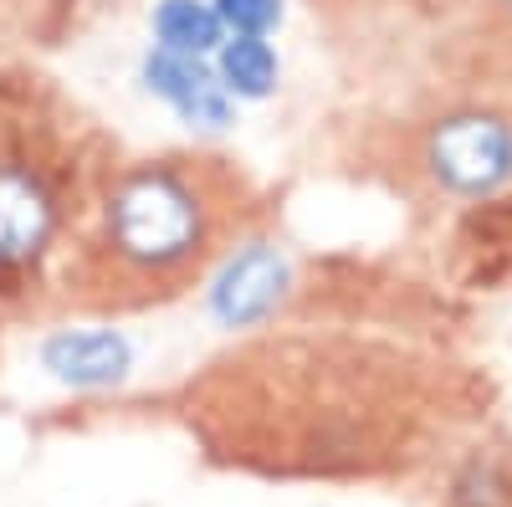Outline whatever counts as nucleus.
Returning a JSON list of instances; mask_svg holds the SVG:
<instances>
[{"mask_svg":"<svg viewBox=\"0 0 512 507\" xmlns=\"http://www.w3.org/2000/svg\"><path fill=\"white\" fill-rule=\"evenodd\" d=\"M41 364L72 390H108L134 369V349L113 328H62L41 344Z\"/></svg>","mask_w":512,"mask_h":507,"instance_id":"obj_7","label":"nucleus"},{"mask_svg":"<svg viewBox=\"0 0 512 507\" xmlns=\"http://www.w3.org/2000/svg\"><path fill=\"white\" fill-rule=\"evenodd\" d=\"M82 134L47 88L0 82V298L47 282L113 169H93Z\"/></svg>","mask_w":512,"mask_h":507,"instance_id":"obj_2","label":"nucleus"},{"mask_svg":"<svg viewBox=\"0 0 512 507\" xmlns=\"http://www.w3.org/2000/svg\"><path fill=\"white\" fill-rule=\"evenodd\" d=\"M400 190L425 205H482L512 185V88H456L400 123Z\"/></svg>","mask_w":512,"mask_h":507,"instance_id":"obj_3","label":"nucleus"},{"mask_svg":"<svg viewBox=\"0 0 512 507\" xmlns=\"http://www.w3.org/2000/svg\"><path fill=\"white\" fill-rule=\"evenodd\" d=\"M446 507H512V461L497 451L461 456L446 477Z\"/></svg>","mask_w":512,"mask_h":507,"instance_id":"obj_10","label":"nucleus"},{"mask_svg":"<svg viewBox=\"0 0 512 507\" xmlns=\"http://www.w3.org/2000/svg\"><path fill=\"white\" fill-rule=\"evenodd\" d=\"M226 36H272L282 26V0H210Z\"/></svg>","mask_w":512,"mask_h":507,"instance_id":"obj_11","label":"nucleus"},{"mask_svg":"<svg viewBox=\"0 0 512 507\" xmlns=\"http://www.w3.org/2000/svg\"><path fill=\"white\" fill-rule=\"evenodd\" d=\"M144 82H149V93H159L185 123H200V129H226L231 123V93L221 88L210 57H185V52L154 47L149 62H144Z\"/></svg>","mask_w":512,"mask_h":507,"instance_id":"obj_6","label":"nucleus"},{"mask_svg":"<svg viewBox=\"0 0 512 507\" xmlns=\"http://www.w3.org/2000/svg\"><path fill=\"white\" fill-rule=\"evenodd\" d=\"M221 267L226 272H221L216 292H210V308H216V318L226 328H256L282 308L287 267L267 241H241V251H231Z\"/></svg>","mask_w":512,"mask_h":507,"instance_id":"obj_4","label":"nucleus"},{"mask_svg":"<svg viewBox=\"0 0 512 507\" xmlns=\"http://www.w3.org/2000/svg\"><path fill=\"white\" fill-rule=\"evenodd\" d=\"M251 210L256 190L226 154L180 149L113 164L62 257V287L93 313L169 303L246 241Z\"/></svg>","mask_w":512,"mask_h":507,"instance_id":"obj_1","label":"nucleus"},{"mask_svg":"<svg viewBox=\"0 0 512 507\" xmlns=\"http://www.w3.org/2000/svg\"><path fill=\"white\" fill-rule=\"evenodd\" d=\"M456 88H512V0H472L451 47Z\"/></svg>","mask_w":512,"mask_h":507,"instance_id":"obj_5","label":"nucleus"},{"mask_svg":"<svg viewBox=\"0 0 512 507\" xmlns=\"http://www.w3.org/2000/svg\"><path fill=\"white\" fill-rule=\"evenodd\" d=\"M154 36L164 52H185V57H216L226 41V26L210 0H159L154 6Z\"/></svg>","mask_w":512,"mask_h":507,"instance_id":"obj_9","label":"nucleus"},{"mask_svg":"<svg viewBox=\"0 0 512 507\" xmlns=\"http://www.w3.org/2000/svg\"><path fill=\"white\" fill-rule=\"evenodd\" d=\"M210 67H216L221 88H226L236 103L267 98V93L277 88V72H282L267 36H226L221 47H216V57H210Z\"/></svg>","mask_w":512,"mask_h":507,"instance_id":"obj_8","label":"nucleus"}]
</instances>
